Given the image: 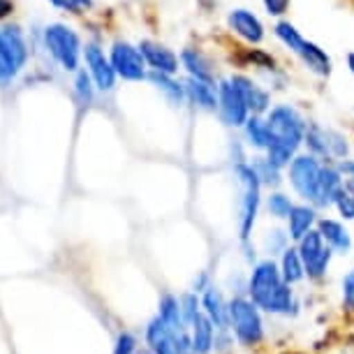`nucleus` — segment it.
I'll return each mask as SVG.
<instances>
[{
  "instance_id": "1",
  "label": "nucleus",
  "mask_w": 354,
  "mask_h": 354,
  "mask_svg": "<svg viewBox=\"0 0 354 354\" xmlns=\"http://www.w3.org/2000/svg\"><path fill=\"white\" fill-rule=\"evenodd\" d=\"M266 130H269V149H266V160L273 167H285L294 160L299 146L306 139V123L294 106L283 104L271 109L269 118H266Z\"/></svg>"
},
{
  "instance_id": "2",
  "label": "nucleus",
  "mask_w": 354,
  "mask_h": 354,
  "mask_svg": "<svg viewBox=\"0 0 354 354\" xmlns=\"http://www.w3.org/2000/svg\"><path fill=\"white\" fill-rule=\"evenodd\" d=\"M248 292H250V301L257 308L271 313V315H290L294 308L290 285L285 283L280 266L276 262H271V259L259 262L252 269Z\"/></svg>"
},
{
  "instance_id": "3",
  "label": "nucleus",
  "mask_w": 354,
  "mask_h": 354,
  "mask_svg": "<svg viewBox=\"0 0 354 354\" xmlns=\"http://www.w3.org/2000/svg\"><path fill=\"white\" fill-rule=\"evenodd\" d=\"M146 340L153 354H190L192 340L185 322H171L156 315L146 329Z\"/></svg>"
},
{
  "instance_id": "4",
  "label": "nucleus",
  "mask_w": 354,
  "mask_h": 354,
  "mask_svg": "<svg viewBox=\"0 0 354 354\" xmlns=\"http://www.w3.org/2000/svg\"><path fill=\"white\" fill-rule=\"evenodd\" d=\"M234 176L241 188V216H239V230H241V239L248 241L252 225H255L257 209H259V190H262V181L257 178L255 169L245 162H236L234 167Z\"/></svg>"
},
{
  "instance_id": "5",
  "label": "nucleus",
  "mask_w": 354,
  "mask_h": 354,
  "mask_svg": "<svg viewBox=\"0 0 354 354\" xmlns=\"http://www.w3.org/2000/svg\"><path fill=\"white\" fill-rule=\"evenodd\" d=\"M230 326L243 347L262 343L264 338V324L259 310L248 299H232L230 301Z\"/></svg>"
},
{
  "instance_id": "6",
  "label": "nucleus",
  "mask_w": 354,
  "mask_h": 354,
  "mask_svg": "<svg viewBox=\"0 0 354 354\" xmlns=\"http://www.w3.org/2000/svg\"><path fill=\"white\" fill-rule=\"evenodd\" d=\"M28 58V49L19 28H0V86L10 84Z\"/></svg>"
},
{
  "instance_id": "7",
  "label": "nucleus",
  "mask_w": 354,
  "mask_h": 354,
  "mask_svg": "<svg viewBox=\"0 0 354 354\" xmlns=\"http://www.w3.org/2000/svg\"><path fill=\"white\" fill-rule=\"evenodd\" d=\"M44 42L51 56L63 65L65 70H77L79 63V37L68 26L53 24L44 30Z\"/></svg>"
},
{
  "instance_id": "8",
  "label": "nucleus",
  "mask_w": 354,
  "mask_h": 354,
  "mask_svg": "<svg viewBox=\"0 0 354 354\" xmlns=\"http://www.w3.org/2000/svg\"><path fill=\"white\" fill-rule=\"evenodd\" d=\"M322 169L324 167L319 165V160L315 156H299V158H294L290 165V181L294 185V190L313 204H315V197H317Z\"/></svg>"
},
{
  "instance_id": "9",
  "label": "nucleus",
  "mask_w": 354,
  "mask_h": 354,
  "mask_svg": "<svg viewBox=\"0 0 354 354\" xmlns=\"http://www.w3.org/2000/svg\"><path fill=\"white\" fill-rule=\"evenodd\" d=\"M299 255H301L306 276L310 278H319L326 273V266L331 262V248L324 243L322 234L317 230H310L306 236L299 241Z\"/></svg>"
},
{
  "instance_id": "10",
  "label": "nucleus",
  "mask_w": 354,
  "mask_h": 354,
  "mask_svg": "<svg viewBox=\"0 0 354 354\" xmlns=\"http://www.w3.org/2000/svg\"><path fill=\"white\" fill-rule=\"evenodd\" d=\"M306 144H308L310 153L315 158H324V160H340L347 156V142L343 135L333 130H324L322 125L310 123L306 128Z\"/></svg>"
},
{
  "instance_id": "11",
  "label": "nucleus",
  "mask_w": 354,
  "mask_h": 354,
  "mask_svg": "<svg viewBox=\"0 0 354 354\" xmlns=\"http://www.w3.org/2000/svg\"><path fill=\"white\" fill-rule=\"evenodd\" d=\"M218 106H220V116L227 125H245L248 123V104L241 95V91L236 88V84L223 82L218 86Z\"/></svg>"
},
{
  "instance_id": "12",
  "label": "nucleus",
  "mask_w": 354,
  "mask_h": 354,
  "mask_svg": "<svg viewBox=\"0 0 354 354\" xmlns=\"http://www.w3.org/2000/svg\"><path fill=\"white\" fill-rule=\"evenodd\" d=\"M111 65L116 70L118 77L128 79V82H139V79L146 77V70H144V56L137 46H132L128 42H116L111 49Z\"/></svg>"
},
{
  "instance_id": "13",
  "label": "nucleus",
  "mask_w": 354,
  "mask_h": 354,
  "mask_svg": "<svg viewBox=\"0 0 354 354\" xmlns=\"http://www.w3.org/2000/svg\"><path fill=\"white\" fill-rule=\"evenodd\" d=\"M86 56V65L91 68V75L95 79L97 88L100 91H111L113 84H116V70H113L111 61H106L104 53L100 51V46L88 44L84 51Z\"/></svg>"
},
{
  "instance_id": "14",
  "label": "nucleus",
  "mask_w": 354,
  "mask_h": 354,
  "mask_svg": "<svg viewBox=\"0 0 354 354\" xmlns=\"http://www.w3.org/2000/svg\"><path fill=\"white\" fill-rule=\"evenodd\" d=\"M139 51H142L144 61L151 65L156 72H162V75H174V72L178 70V58L174 56V53L167 49L162 44H156V42H149V39H144L142 44H139Z\"/></svg>"
},
{
  "instance_id": "15",
  "label": "nucleus",
  "mask_w": 354,
  "mask_h": 354,
  "mask_svg": "<svg viewBox=\"0 0 354 354\" xmlns=\"http://www.w3.org/2000/svg\"><path fill=\"white\" fill-rule=\"evenodd\" d=\"M202 308L204 315L211 319L218 331H227V326H230V304H225L223 294L216 287H206L202 292Z\"/></svg>"
},
{
  "instance_id": "16",
  "label": "nucleus",
  "mask_w": 354,
  "mask_h": 354,
  "mask_svg": "<svg viewBox=\"0 0 354 354\" xmlns=\"http://www.w3.org/2000/svg\"><path fill=\"white\" fill-rule=\"evenodd\" d=\"M230 26L236 35H241L243 39H248L252 44L262 42V37H264V28H262V24H259V19L248 10H234L230 15Z\"/></svg>"
},
{
  "instance_id": "17",
  "label": "nucleus",
  "mask_w": 354,
  "mask_h": 354,
  "mask_svg": "<svg viewBox=\"0 0 354 354\" xmlns=\"http://www.w3.org/2000/svg\"><path fill=\"white\" fill-rule=\"evenodd\" d=\"M190 340H192V354H209L216 343V326L204 313H199L195 322L190 324Z\"/></svg>"
},
{
  "instance_id": "18",
  "label": "nucleus",
  "mask_w": 354,
  "mask_h": 354,
  "mask_svg": "<svg viewBox=\"0 0 354 354\" xmlns=\"http://www.w3.org/2000/svg\"><path fill=\"white\" fill-rule=\"evenodd\" d=\"M317 232L322 234L324 243L329 245L331 250H338V252H350L352 248V239L350 234H347V230L340 223H336V220H326L322 218L317 225Z\"/></svg>"
},
{
  "instance_id": "19",
  "label": "nucleus",
  "mask_w": 354,
  "mask_h": 354,
  "mask_svg": "<svg viewBox=\"0 0 354 354\" xmlns=\"http://www.w3.org/2000/svg\"><path fill=\"white\" fill-rule=\"evenodd\" d=\"M340 190H343V178H340V171L333 169V167H324V169H322V178H319L315 206L336 204V197L340 195Z\"/></svg>"
},
{
  "instance_id": "20",
  "label": "nucleus",
  "mask_w": 354,
  "mask_h": 354,
  "mask_svg": "<svg viewBox=\"0 0 354 354\" xmlns=\"http://www.w3.org/2000/svg\"><path fill=\"white\" fill-rule=\"evenodd\" d=\"M185 93H188V97L197 106H202V109L211 111L218 106V91H216V86H213V82H202V79L190 77L188 84H185Z\"/></svg>"
},
{
  "instance_id": "21",
  "label": "nucleus",
  "mask_w": 354,
  "mask_h": 354,
  "mask_svg": "<svg viewBox=\"0 0 354 354\" xmlns=\"http://www.w3.org/2000/svg\"><path fill=\"white\" fill-rule=\"evenodd\" d=\"M232 82L236 84L239 91H241L245 104H248V111L262 113V111L269 109V95H266V91L259 88L257 84H252L248 77H234Z\"/></svg>"
},
{
  "instance_id": "22",
  "label": "nucleus",
  "mask_w": 354,
  "mask_h": 354,
  "mask_svg": "<svg viewBox=\"0 0 354 354\" xmlns=\"http://www.w3.org/2000/svg\"><path fill=\"white\" fill-rule=\"evenodd\" d=\"M290 239L294 241H301V239L313 230V223H315V209L313 206H294L290 213Z\"/></svg>"
},
{
  "instance_id": "23",
  "label": "nucleus",
  "mask_w": 354,
  "mask_h": 354,
  "mask_svg": "<svg viewBox=\"0 0 354 354\" xmlns=\"http://www.w3.org/2000/svg\"><path fill=\"white\" fill-rule=\"evenodd\" d=\"M299 56H301V61L308 65V68L315 72V75H322L326 77L331 72V58L326 56V53L319 49L317 44H313V42H304L301 44V49L297 51Z\"/></svg>"
},
{
  "instance_id": "24",
  "label": "nucleus",
  "mask_w": 354,
  "mask_h": 354,
  "mask_svg": "<svg viewBox=\"0 0 354 354\" xmlns=\"http://www.w3.org/2000/svg\"><path fill=\"white\" fill-rule=\"evenodd\" d=\"M280 273H283L287 285H294V283H299V280H304L306 269H304L301 255H299L297 248L283 250V257H280Z\"/></svg>"
},
{
  "instance_id": "25",
  "label": "nucleus",
  "mask_w": 354,
  "mask_h": 354,
  "mask_svg": "<svg viewBox=\"0 0 354 354\" xmlns=\"http://www.w3.org/2000/svg\"><path fill=\"white\" fill-rule=\"evenodd\" d=\"M181 61H183L185 68H188L190 77L202 79V82H213L211 65H209V61L204 58V53H199L197 49H185V51L181 53Z\"/></svg>"
},
{
  "instance_id": "26",
  "label": "nucleus",
  "mask_w": 354,
  "mask_h": 354,
  "mask_svg": "<svg viewBox=\"0 0 354 354\" xmlns=\"http://www.w3.org/2000/svg\"><path fill=\"white\" fill-rule=\"evenodd\" d=\"M151 82L156 84L167 97H169V102H174V104H181L183 102V97H185L183 86H178L176 82H174V79H169V75H162V72H153Z\"/></svg>"
},
{
  "instance_id": "27",
  "label": "nucleus",
  "mask_w": 354,
  "mask_h": 354,
  "mask_svg": "<svg viewBox=\"0 0 354 354\" xmlns=\"http://www.w3.org/2000/svg\"><path fill=\"white\" fill-rule=\"evenodd\" d=\"M245 137L255 149H269V130H266V121L259 118H250L245 123Z\"/></svg>"
},
{
  "instance_id": "28",
  "label": "nucleus",
  "mask_w": 354,
  "mask_h": 354,
  "mask_svg": "<svg viewBox=\"0 0 354 354\" xmlns=\"http://www.w3.org/2000/svg\"><path fill=\"white\" fill-rule=\"evenodd\" d=\"M276 35L283 39V42L290 46L292 51H299L301 49V44L306 42V39L299 35V30L294 28L292 24H287V21H280L278 26H276Z\"/></svg>"
},
{
  "instance_id": "29",
  "label": "nucleus",
  "mask_w": 354,
  "mask_h": 354,
  "mask_svg": "<svg viewBox=\"0 0 354 354\" xmlns=\"http://www.w3.org/2000/svg\"><path fill=\"white\" fill-rule=\"evenodd\" d=\"M266 206H269V213L271 216H276V218H290V213H292V202H290V197H285V195H280V192H273V195L266 199Z\"/></svg>"
},
{
  "instance_id": "30",
  "label": "nucleus",
  "mask_w": 354,
  "mask_h": 354,
  "mask_svg": "<svg viewBox=\"0 0 354 354\" xmlns=\"http://www.w3.org/2000/svg\"><path fill=\"white\" fill-rule=\"evenodd\" d=\"M178 304H181V315L185 319V324H192L195 322V317L199 315V308H202V301L197 299V294H183L181 299H178Z\"/></svg>"
},
{
  "instance_id": "31",
  "label": "nucleus",
  "mask_w": 354,
  "mask_h": 354,
  "mask_svg": "<svg viewBox=\"0 0 354 354\" xmlns=\"http://www.w3.org/2000/svg\"><path fill=\"white\" fill-rule=\"evenodd\" d=\"M250 167L255 169L257 178H259L262 183H278V167H273L266 158L257 160V162H255V165H250Z\"/></svg>"
},
{
  "instance_id": "32",
  "label": "nucleus",
  "mask_w": 354,
  "mask_h": 354,
  "mask_svg": "<svg viewBox=\"0 0 354 354\" xmlns=\"http://www.w3.org/2000/svg\"><path fill=\"white\" fill-rule=\"evenodd\" d=\"M77 95L84 104H88L93 100V86H91V79L86 72H79L77 75Z\"/></svg>"
},
{
  "instance_id": "33",
  "label": "nucleus",
  "mask_w": 354,
  "mask_h": 354,
  "mask_svg": "<svg viewBox=\"0 0 354 354\" xmlns=\"http://www.w3.org/2000/svg\"><path fill=\"white\" fill-rule=\"evenodd\" d=\"M336 209L343 218L354 220V199L347 195L345 190H340V195L336 197Z\"/></svg>"
},
{
  "instance_id": "34",
  "label": "nucleus",
  "mask_w": 354,
  "mask_h": 354,
  "mask_svg": "<svg viewBox=\"0 0 354 354\" xmlns=\"http://www.w3.org/2000/svg\"><path fill=\"white\" fill-rule=\"evenodd\" d=\"M56 8L61 10H68V12H75V15H79V12L88 10L93 5V0H51Z\"/></svg>"
},
{
  "instance_id": "35",
  "label": "nucleus",
  "mask_w": 354,
  "mask_h": 354,
  "mask_svg": "<svg viewBox=\"0 0 354 354\" xmlns=\"http://www.w3.org/2000/svg\"><path fill=\"white\" fill-rule=\"evenodd\" d=\"M343 304L345 308L354 310V271H350L343 278Z\"/></svg>"
},
{
  "instance_id": "36",
  "label": "nucleus",
  "mask_w": 354,
  "mask_h": 354,
  "mask_svg": "<svg viewBox=\"0 0 354 354\" xmlns=\"http://www.w3.org/2000/svg\"><path fill=\"white\" fill-rule=\"evenodd\" d=\"M135 352V338L130 333H121L116 340V347H113V354H132Z\"/></svg>"
},
{
  "instance_id": "37",
  "label": "nucleus",
  "mask_w": 354,
  "mask_h": 354,
  "mask_svg": "<svg viewBox=\"0 0 354 354\" xmlns=\"http://www.w3.org/2000/svg\"><path fill=\"white\" fill-rule=\"evenodd\" d=\"M287 5H290V0H264V8L269 15L273 17H280L287 12Z\"/></svg>"
},
{
  "instance_id": "38",
  "label": "nucleus",
  "mask_w": 354,
  "mask_h": 354,
  "mask_svg": "<svg viewBox=\"0 0 354 354\" xmlns=\"http://www.w3.org/2000/svg\"><path fill=\"white\" fill-rule=\"evenodd\" d=\"M338 171L345 174V178H354V162L352 160H343V162L338 165Z\"/></svg>"
},
{
  "instance_id": "39",
  "label": "nucleus",
  "mask_w": 354,
  "mask_h": 354,
  "mask_svg": "<svg viewBox=\"0 0 354 354\" xmlns=\"http://www.w3.org/2000/svg\"><path fill=\"white\" fill-rule=\"evenodd\" d=\"M12 10H15V3H12V0H0V19L12 15Z\"/></svg>"
},
{
  "instance_id": "40",
  "label": "nucleus",
  "mask_w": 354,
  "mask_h": 354,
  "mask_svg": "<svg viewBox=\"0 0 354 354\" xmlns=\"http://www.w3.org/2000/svg\"><path fill=\"white\" fill-rule=\"evenodd\" d=\"M343 190H345L347 195H350L352 199H354V178H347V181L343 183Z\"/></svg>"
},
{
  "instance_id": "41",
  "label": "nucleus",
  "mask_w": 354,
  "mask_h": 354,
  "mask_svg": "<svg viewBox=\"0 0 354 354\" xmlns=\"http://www.w3.org/2000/svg\"><path fill=\"white\" fill-rule=\"evenodd\" d=\"M347 65H350V70H352V75H354V53L347 56Z\"/></svg>"
},
{
  "instance_id": "42",
  "label": "nucleus",
  "mask_w": 354,
  "mask_h": 354,
  "mask_svg": "<svg viewBox=\"0 0 354 354\" xmlns=\"http://www.w3.org/2000/svg\"><path fill=\"white\" fill-rule=\"evenodd\" d=\"M199 3H202V8H206V10H209V8H211V5H213V3H216V0H199Z\"/></svg>"
},
{
  "instance_id": "43",
  "label": "nucleus",
  "mask_w": 354,
  "mask_h": 354,
  "mask_svg": "<svg viewBox=\"0 0 354 354\" xmlns=\"http://www.w3.org/2000/svg\"><path fill=\"white\" fill-rule=\"evenodd\" d=\"M142 354H153V352H142Z\"/></svg>"
}]
</instances>
